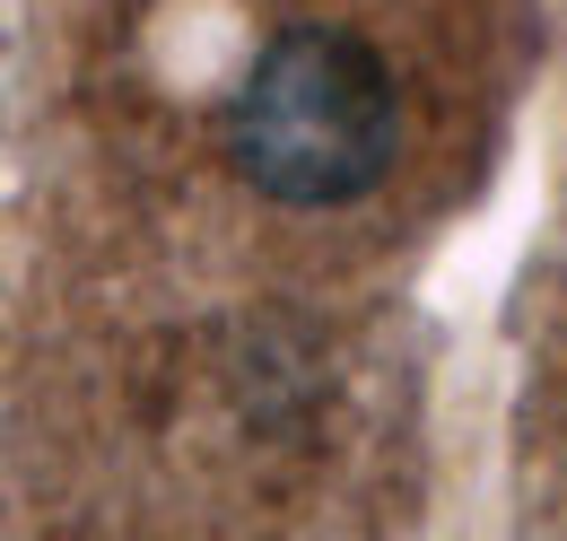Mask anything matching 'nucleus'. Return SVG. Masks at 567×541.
Segmentation results:
<instances>
[{"label":"nucleus","instance_id":"nucleus-1","mask_svg":"<svg viewBox=\"0 0 567 541\" xmlns=\"http://www.w3.org/2000/svg\"><path fill=\"white\" fill-rule=\"evenodd\" d=\"M227 149L245 184L288 210L358 202L393 157V70L350 27H288L245 70Z\"/></svg>","mask_w":567,"mask_h":541}]
</instances>
